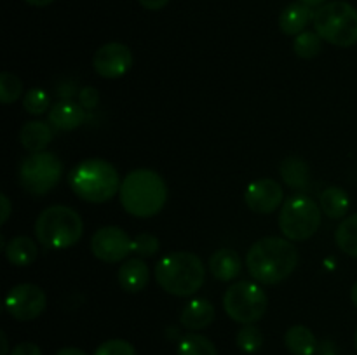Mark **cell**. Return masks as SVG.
<instances>
[{
    "instance_id": "2",
    "label": "cell",
    "mask_w": 357,
    "mask_h": 355,
    "mask_svg": "<svg viewBox=\"0 0 357 355\" xmlns=\"http://www.w3.org/2000/svg\"><path fill=\"white\" fill-rule=\"evenodd\" d=\"M121 204L135 218H152L159 214L167 202V184L152 169L131 171L119 190Z\"/></svg>"
},
{
    "instance_id": "14",
    "label": "cell",
    "mask_w": 357,
    "mask_h": 355,
    "mask_svg": "<svg viewBox=\"0 0 357 355\" xmlns=\"http://www.w3.org/2000/svg\"><path fill=\"white\" fill-rule=\"evenodd\" d=\"M86 122V110L72 100H63L49 110V124L58 131H73Z\"/></svg>"
},
{
    "instance_id": "3",
    "label": "cell",
    "mask_w": 357,
    "mask_h": 355,
    "mask_svg": "<svg viewBox=\"0 0 357 355\" xmlns=\"http://www.w3.org/2000/svg\"><path fill=\"white\" fill-rule=\"evenodd\" d=\"M206 267L194 253H171L164 256L155 267V281L160 287L173 296L187 298L202 287Z\"/></svg>"
},
{
    "instance_id": "16",
    "label": "cell",
    "mask_w": 357,
    "mask_h": 355,
    "mask_svg": "<svg viewBox=\"0 0 357 355\" xmlns=\"http://www.w3.org/2000/svg\"><path fill=\"white\" fill-rule=\"evenodd\" d=\"M215 320V306L206 298H195L185 305L180 313V322L188 331L206 329Z\"/></svg>"
},
{
    "instance_id": "5",
    "label": "cell",
    "mask_w": 357,
    "mask_h": 355,
    "mask_svg": "<svg viewBox=\"0 0 357 355\" xmlns=\"http://www.w3.org/2000/svg\"><path fill=\"white\" fill-rule=\"evenodd\" d=\"M84 233V221L68 205H49L35 221V237L47 249H68Z\"/></svg>"
},
{
    "instance_id": "29",
    "label": "cell",
    "mask_w": 357,
    "mask_h": 355,
    "mask_svg": "<svg viewBox=\"0 0 357 355\" xmlns=\"http://www.w3.org/2000/svg\"><path fill=\"white\" fill-rule=\"evenodd\" d=\"M23 108L31 115H42L49 108V94L42 89H30L23 96Z\"/></svg>"
},
{
    "instance_id": "1",
    "label": "cell",
    "mask_w": 357,
    "mask_h": 355,
    "mask_svg": "<svg viewBox=\"0 0 357 355\" xmlns=\"http://www.w3.org/2000/svg\"><path fill=\"white\" fill-rule=\"evenodd\" d=\"M300 254L289 239L265 237L257 240L246 254V267L257 282L274 285L295 271Z\"/></svg>"
},
{
    "instance_id": "39",
    "label": "cell",
    "mask_w": 357,
    "mask_h": 355,
    "mask_svg": "<svg viewBox=\"0 0 357 355\" xmlns=\"http://www.w3.org/2000/svg\"><path fill=\"white\" fill-rule=\"evenodd\" d=\"M0 340H2V354L0 355H7L9 354V343H7V336H6V333H0Z\"/></svg>"
},
{
    "instance_id": "30",
    "label": "cell",
    "mask_w": 357,
    "mask_h": 355,
    "mask_svg": "<svg viewBox=\"0 0 357 355\" xmlns=\"http://www.w3.org/2000/svg\"><path fill=\"white\" fill-rule=\"evenodd\" d=\"M159 251V239L152 233H139L132 239V253L139 254V258H150Z\"/></svg>"
},
{
    "instance_id": "9",
    "label": "cell",
    "mask_w": 357,
    "mask_h": 355,
    "mask_svg": "<svg viewBox=\"0 0 357 355\" xmlns=\"http://www.w3.org/2000/svg\"><path fill=\"white\" fill-rule=\"evenodd\" d=\"M63 164L52 152L30 153L20 166V183L28 194L44 195L59 183Z\"/></svg>"
},
{
    "instance_id": "6",
    "label": "cell",
    "mask_w": 357,
    "mask_h": 355,
    "mask_svg": "<svg viewBox=\"0 0 357 355\" xmlns=\"http://www.w3.org/2000/svg\"><path fill=\"white\" fill-rule=\"evenodd\" d=\"M314 28L323 40L337 47L357 44V9L344 0L323 3L314 13Z\"/></svg>"
},
{
    "instance_id": "24",
    "label": "cell",
    "mask_w": 357,
    "mask_h": 355,
    "mask_svg": "<svg viewBox=\"0 0 357 355\" xmlns=\"http://www.w3.org/2000/svg\"><path fill=\"white\" fill-rule=\"evenodd\" d=\"M335 240H337V246L340 247V251H344L349 256L357 258V212L345 218L338 225Z\"/></svg>"
},
{
    "instance_id": "33",
    "label": "cell",
    "mask_w": 357,
    "mask_h": 355,
    "mask_svg": "<svg viewBox=\"0 0 357 355\" xmlns=\"http://www.w3.org/2000/svg\"><path fill=\"white\" fill-rule=\"evenodd\" d=\"M9 355H42V350L38 348V345L24 341V343L16 345Z\"/></svg>"
},
{
    "instance_id": "35",
    "label": "cell",
    "mask_w": 357,
    "mask_h": 355,
    "mask_svg": "<svg viewBox=\"0 0 357 355\" xmlns=\"http://www.w3.org/2000/svg\"><path fill=\"white\" fill-rule=\"evenodd\" d=\"M0 200H2V218H0V225H6L7 219H9V216H10V211H13V207H10V200L6 194L0 195Z\"/></svg>"
},
{
    "instance_id": "7",
    "label": "cell",
    "mask_w": 357,
    "mask_h": 355,
    "mask_svg": "<svg viewBox=\"0 0 357 355\" xmlns=\"http://www.w3.org/2000/svg\"><path fill=\"white\" fill-rule=\"evenodd\" d=\"M321 226V207L307 195H295L282 204L279 230L291 242H303L317 233Z\"/></svg>"
},
{
    "instance_id": "21",
    "label": "cell",
    "mask_w": 357,
    "mask_h": 355,
    "mask_svg": "<svg viewBox=\"0 0 357 355\" xmlns=\"http://www.w3.org/2000/svg\"><path fill=\"white\" fill-rule=\"evenodd\" d=\"M284 345L293 355H314L319 348L312 331L305 326H293L286 331Z\"/></svg>"
},
{
    "instance_id": "36",
    "label": "cell",
    "mask_w": 357,
    "mask_h": 355,
    "mask_svg": "<svg viewBox=\"0 0 357 355\" xmlns=\"http://www.w3.org/2000/svg\"><path fill=\"white\" fill-rule=\"evenodd\" d=\"M317 354L319 355H337V347H335L333 341L326 340L319 345V348H317Z\"/></svg>"
},
{
    "instance_id": "22",
    "label": "cell",
    "mask_w": 357,
    "mask_h": 355,
    "mask_svg": "<svg viewBox=\"0 0 357 355\" xmlns=\"http://www.w3.org/2000/svg\"><path fill=\"white\" fill-rule=\"evenodd\" d=\"M319 207L328 218L340 219L345 218L351 207V198H349L347 191L340 187H330L321 194Z\"/></svg>"
},
{
    "instance_id": "25",
    "label": "cell",
    "mask_w": 357,
    "mask_h": 355,
    "mask_svg": "<svg viewBox=\"0 0 357 355\" xmlns=\"http://www.w3.org/2000/svg\"><path fill=\"white\" fill-rule=\"evenodd\" d=\"M293 52L302 59H312L323 52V38L317 31H302L293 40Z\"/></svg>"
},
{
    "instance_id": "34",
    "label": "cell",
    "mask_w": 357,
    "mask_h": 355,
    "mask_svg": "<svg viewBox=\"0 0 357 355\" xmlns=\"http://www.w3.org/2000/svg\"><path fill=\"white\" fill-rule=\"evenodd\" d=\"M139 6L145 7L146 10H160L169 3V0H138Z\"/></svg>"
},
{
    "instance_id": "4",
    "label": "cell",
    "mask_w": 357,
    "mask_h": 355,
    "mask_svg": "<svg viewBox=\"0 0 357 355\" xmlns=\"http://www.w3.org/2000/svg\"><path fill=\"white\" fill-rule=\"evenodd\" d=\"M68 183L80 200L103 204L121 190L122 181L110 162L103 159H87L73 167Z\"/></svg>"
},
{
    "instance_id": "15",
    "label": "cell",
    "mask_w": 357,
    "mask_h": 355,
    "mask_svg": "<svg viewBox=\"0 0 357 355\" xmlns=\"http://www.w3.org/2000/svg\"><path fill=\"white\" fill-rule=\"evenodd\" d=\"M150 268L142 258L126 260L119 268V284L126 292H142L149 285Z\"/></svg>"
},
{
    "instance_id": "10",
    "label": "cell",
    "mask_w": 357,
    "mask_h": 355,
    "mask_svg": "<svg viewBox=\"0 0 357 355\" xmlns=\"http://www.w3.org/2000/svg\"><path fill=\"white\" fill-rule=\"evenodd\" d=\"M47 305L45 292L38 285L24 282V284L14 285L6 296V310L13 319L28 322L42 315Z\"/></svg>"
},
{
    "instance_id": "17",
    "label": "cell",
    "mask_w": 357,
    "mask_h": 355,
    "mask_svg": "<svg viewBox=\"0 0 357 355\" xmlns=\"http://www.w3.org/2000/svg\"><path fill=\"white\" fill-rule=\"evenodd\" d=\"M310 21H314V10L310 9V6L303 2H293L282 9L279 16V28L284 35L296 37L305 31Z\"/></svg>"
},
{
    "instance_id": "31",
    "label": "cell",
    "mask_w": 357,
    "mask_h": 355,
    "mask_svg": "<svg viewBox=\"0 0 357 355\" xmlns=\"http://www.w3.org/2000/svg\"><path fill=\"white\" fill-rule=\"evenodd\" d=\"M93 355H136V350L126 340H108L101 343Z\"/></svg>"
},
{
    "instance_id": "26",
    "label": "cell",
    "mask_w": 357,
    "mask_h": 355,
    "mask_svg": "<svg viewBox=\"0 0 357 355\" xmlns=\"http://www.w3.org/2000/svg\"><path fill=\"white\" fill-rule=\"evenodd\" d=\"M178 355H218V352L209 338L190 333L178 343Z\"/></svg>"
},
{
    "instance_id": "13",
    "label": "cell",
    "mask_w": 357,
    "mask_h": 355,
    "mask_svg": "<svg viewBox=\"0 0 357 355\" xmlns=\"http://www.w3.org/2000/svg\"><path fill=\"white\" fill-rule=\"evenodd\" d=\"M282 198H284L282 187L279 184V181L272 180V178H261V180L253 181L244 194L246 205L257 214L274 212L282 204Z\"/></svg>"
},
{
    "instance_id": "18",
    "label": "cell",
    "mask_w": 357,
    "mask_h": 355,
    "mask_svg": "<svg viewBox=\"0 0 357 355\" xmlns=\"http://www.w3.org/2000/svg\"><path fill=\"white\" fill-rule=\"evenodd\" d=\"M241 270H243L241 256L237 254V251L229 249V247L215 251L213 256L209 258V271L216 281H234L237 275H241Z\"/></svg>"
},
{
    "instance_id": "37",
    "label": "cell",
    "mask_w": 357,
    "mask_h": 355,
    "mask_svg": "<svg viewBox=\"0 0 357 355\" xmlns=\"http://www.w3.org/2000/svg\"><path fill=\"white\" fill-rule=\"evenodd\" d=\"M56 355H87V354L84 350H80V348L66 347V348H61V350H59Z\"/></svg>"
},
{
    "instance_id": "11",
    "label": "cell",
    "mask_w": 357,
    "mask_h": 355,
    "mask_svg": "<svg viewBox=\"0 0 357 355\" xmlns=\"http://www.w3.org/2000/svg\"><path fill=\"white\" fill-rule=\"evenodd\" d=\"M91 251L103 263H117L132 253V239L119 226H103L91 237Z\"/></svg>"
},
{
    "instance_id": "28",
    "label": "cell",
    "mask_w": 357,
    "mask_h": 355,
    "mask_svg": "<svg viewBox=\"0 0 357 355\" xmlns=\"http://www.w3.org/2000/svg\"><path fill=\"white\" fill-rule=\"evenodd\" d=\"M23 94V82L14 73L3 72L0 75V101L3 104H10L20 100Z\"/></svg>"
},
{
    "instance_id": "12",
    "label": "cell",
    "mask_w": 357,
    "mask_h": 355,
    "mask_svg": "<svg viewBox=\"0 0 357 355\" xmlns=\"http://www.w3.org/2000/svg\"><path fill=\"white\" fill-rule=\"evenodd\" d=\"M132 66L131 49L121 42H108L101 45L93 58V68L100 77L115 80L124 77Z\"/></svg>"
},
{
    "instance_id": "23",
    "label": "cell",
    "mask_w": 357,
    "mask_h": 355,
    "mask_svg": "<svg viewBox=\"0 0 357 355\" xmlns=\"http://www.w3.org/2000/svg\"><path fill=\"white\" fill-rule=\"evenodd\" d=\"M279 174H281L282 181L295 190H303L309 184V166L300 157H288L282 160L279 166Z\"/></svg>"
},
{
    "instance_id": "40",
    "label": "cell",
    "mask_w": 357,
    "mask_h": 355,
    "mask_svg": "<svg viewBox=\"0 0 357 355\" xmlns=\"http://www.w3.org/2000/svg\"><path fill=\"white\" fill-rule=\"evenodd\" d=\"M351 299H352V303H354V306L357 308V281H356V284L352 285V289H351Z\"/></svg>"
},
{
    "instance_id": "19",
    "label": "cell",
    "mask_w": 357,
    "mask_h": 355,
    "mask_svg": "<svg viewBox=\"0 0 357 355\" xmlns=\"http://www.w3.org/2000/svg\"><path fill=\"white\" fill-rule=\"evenodd\" d=\"M52 125L42 120H30L21 127L20 141L24 150L30 153L44 152L49 143L52 141Z\"/></svg>"
},
{
    "instance_id": "20",
    "label": "cell",
    "mask_w": 357,
    "mask_h": 355,
    "mask_svg": "<svg viewBox=\"0 0 357 355\" xmlns=\"http://www.w3.org/2000/svg\"><path fill=\"white\" fill-rule=\"evenodd\" d=\"M3 251H6V258L9 260V263L16 265V267H28V265L33 263L38 256L37 244L26 235H20L10 239Z\"/></svg>"
},
{
    "instance_id": "27",
    "label": "cell",
    "mask_w": 357,
    "mask_h": 355,
    "mask_svg": "<svg viewBox=\"0 0 357 355\" xmlns=\"http://www.w3.org/2000/svg\"><path fill=\"white\" fill-rule=\"evenodd\" d=\"M236 343L244 354H257L264 345V333L253 324H244L237 333Z\"/></svg>"
},
{
    "instance_id": "8",
    "label": "cell",
    "mask_w": 357,
    "mask_h": 355,
    "mask_svg": "<svg viewBox=\"0 0 357 355\" xmlns=\"http://www.w3.org/2000/svg\"><path fill=\"white\" fill-rule=\"evenodd\" d=\"M223 308L236 322L255 324L267 312V294L257 282L239 281L223 294Z\"/></svg>"
},
{
    "instance_id": "38",
    "label": "cell",
    "mask_w": 357,
    "mask_h": 355,
    "mask_svg": "<svg viewBox=\"0 0 357 355\" xmlns=\"http://www.w3.org/2000/svg\"><path fill=\"white\" fill-rule=\"evenodd\" d=\"M24 2L30 3V6H33V7H45V6H49V3L54 2V0H24Z\"/></svg>"
},
{
    "instance_id": "42",
    "label": "cell",
    "mask_w": 357,
    "mask_h": 355,
    "mask_svg": "<svg viewBox=\"0 0 357 355\" xmlns=\"http://www.w3.org/2000/svg\"><path fill=\"white\" fill-rule=\"evenodd\" d=\"M354 341H356V348H357V331H356V336H354Z\"/></svg>"
},
{
    "instance_id": "32",
    "label": "cell",
    "mask_w": 357,
    "mask_h": 355,
    "mask_svg": "<svg viewBox=\"0 0 357 355\" xmlns=\"http://www.w3.org/2000/svg\"><path fill=\"white\" fill-rule=\"evenodd\" d=\"M79 103L84 110H94L100 103V93L94 87H84L79 90Z\"/></svg>"
},
{
    "instance_id": "41",
    "label": "cell",
    "mask_w": 357,
    "mask_h": 355,
    "mask_svg": "<svg viewBox=\"0 0 357 355\" xmlns=\"http://www.w3.org/2000/svg\"><path fill=\"white\" fill-rule=\"evenodd\" d=\"M300 2H303V3H307V6H321V3H324L326 2V0H300Z\"/></svg>"
}]
</instances>
